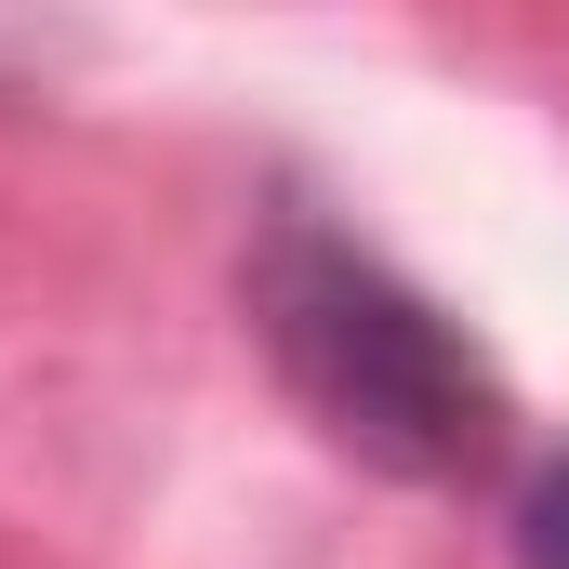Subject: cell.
Wrapping results in <instances>:
<instances>
[{"instance_id": "obj_1", "label": "cell", "mask_w": 569, "mask_h": 569, "mask_svg": "<svg viewBox=\"0 0 569 569\" xmlns=\"http://www.w3.org/2000/svg\"><path fill=\"white\" fill-rule=\"evenodd\" d=\"M239 305H252V345L291 385V411L358 450L371 477L398 490H477L503 450H517V398L490 371V345L411 291L371 239H345L331 212L279 199L239 252Z\"/></svg>"}, {"instance_id": "obj_2", "label": "cell", "mask_w": 569, "mask_h": 569, "mask_svg": "<svg viewBox=\"0 0 569 569\" xmlns=\"http://www.w3.org/2000/svg\"><path fill=\"white\" fill-rule=\"evenodd\" d=\"M517 569H569V450H543L530 477H517Z\"/></svg>"}]
</instances>
